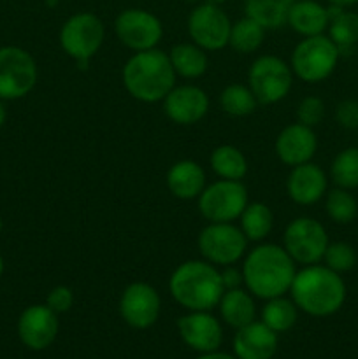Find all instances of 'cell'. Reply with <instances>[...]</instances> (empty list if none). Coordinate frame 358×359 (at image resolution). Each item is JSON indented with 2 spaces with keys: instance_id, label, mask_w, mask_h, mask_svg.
<instances>
[{
  "instance_id": "obj_28",
  "label": "cell",
  "mask_w": 358,
  "mask_h": 359,
  "mask_svg": "<svg viewBox=\"0 0 358 359\" xmlns=\"http://www.w3.org/2000/svg\"><path fill=\"white\" fill-rule=\"evenodd\" d=\"M241 230L249 242H262L272 231L274 214L265 203L249 202L241 214Z\"/></svg>"
},
{
  "instance_id": "obj_26",
  "label": "cell",
  "mask_w": 358,
  "mask_h": 359,
  "mask_svg": "<svg viewBox=\"0 0 358 359\" xmlns=\"http://www.w3.org/2000/svg\"><path fill=\"white\" fill-rule=\"evenodd\" d=\"M209 163L214 174L220 179L242 181L248 174V160H246V156L239 147L230 146V144L218 146L211 153Z\"/></svg>"
},
{
  "instance_id": "obj_18",
  "label": "cell",
  "mask_w": 358,
  "mask_h": 359,
  "mask_svg": "<svg viewBox=\"0 0 358 359\" xmlns=\"http://www.w3.org/2000/svg\"><path fill=\"white\" fill-rule=\"evenodd\" d=\"M274 147L281 163L291 168L312 160L318 149V139L312 128L300 123H291L281 130Z\"/></svg>"
},
{
  "instance_id": "obj_9",
  "label": "cell",
  "mask_w": 358,
  "mask_h": 359,
  "mask_svg": "<svg viewBox=\"0 0 358 359\" xmlns=\"http://www.w3.org/2000/svg\"><path fill=\"white\" fill-rule=\"evenodd\" d=\"M249 203L248 189L241 181H220L207 184L199 196V210L209 223H234Z\"/></svg>"
},
{
  "instance_id": "obj_8",
  "label": "cell",
  "mask_w": 358,
  "mask_h": 359,
  "mask_svg": "<svg viewBox=\"0 0 358 359\" xmlns=\"http://www.w3.org/2000/svg\"><path fill=\"white\" fill-rule=\"evenodd\" d=\"M39 69L34 56L20 46L0 48V100H20L37 84Z\"/></svg>"
},
{
  "instance_id": "obj_14",
  "label": "cell",
  "mask_w": 358,
  "mask_h": 359,
  "mask_svg": "<svg viewBox=\"0 0 358 359\" xmlns=\"http://www.w3.org/2000/svg\"><path fill=\"white\" fill-rule=\"evenodd\" d=\"M161 300L158 291L147 283H132L119 298V316L133 330H147L158 321Z\"/></svg>"
},
{
  "instance_id": "obj_15",
  "label": "cell",
  "mask_w": 358,
  "mask_h": 359,
  "mask_svg": "<svg viewBox=\"0 0 358 359\" xmlns=\"http://www.w3.org/2000/svg\"><path fill=\"white\" fill-rule=\"evenodd\" d=\"M58 314L48 305H30L18 319V337L32 351H44L58 337Z\"/></svg>"
},
{
  "instance_id": "obj_20",
  "label": "cell",
  "mask_w": 358,
  "mask_h": 359,
  "mask_svg": "<svg viewBox=\"0 0 358 359\" xmlns=\"http://www.w3.org/2000/svg\"><path fill=\"white\" fill-rule=\"evenodd\" d=\"M234 356L237 359H272L277 353V333L262 321L235 330Z\"/></svg>"
},
{
  "instance_id": "obj_41",
  "label": "cell",
  "mask_w": 358,
  "mask_h": 359,
  "mask_svg": "<svg viewBox=\"0 0 358 359\" xmlns=\"http://www.w3.org/2000/svg\"><path fill=\"white\" fill-rule=\"evenodd\" d=\"M7 119V109H6V104H4V100H0V128L4 126V123H6Z\"/></svg>"
},
{
  "instance_id": "obj_4",
  "label": "cell",
  "mask_w": 358,
  "mask_h": 359,
  "mask_svg": "<svg viewBox=\"0 0 358 359\" xmlns=\"http://www.w3.org/2000/svg\"><path fill=\"white\" fill-rule=\"evenodd\" d=\"M168 291L175 304L186 311H213L220 304L225 287L218 266L206 259H188L172 272Z\"/></svg>"
},
{
  "instance_id": "obj_23",
  "label": "cell",
  "mask_w": 358,
  "mask_h": 359,
  "mask_svg": "<svg viewBox=\"0 0 358 359\" xmlns=\"http://www.w3.org/2000/svg\"><path fill=\"white\" fill-rule=\"evenodd\" d=\"M218 309H220V316L225 325L234 330H239L255 321V300H253V294L248 290H242V287L225 290L223 297L218 304Z\"/></svg>"
},
{
  "instance_id": "obj_27",
  "label": "cell",
  "mask_w": 358,
  "mask_h": 359,
  "mask_svg": "<svg viewBox=\"0 0 358 359\" xmlns=\"http://www.w3.org/2000/svg\"><path fill=\"white\" fill-rule=\"evenodd\" d=\"M329 37L336 42L339 53L350 51L358 42V14L344 11L343 7H329Z\"/></svg>"
},
{
  "instance_id": "obj_29",
  "label": "cell",
  "mask_w": 358,
  "mask_h": 359,
  "mask_svg": "<svg viewBox=\"0 0 358 359\" xmlns=\"http://www.w3.org/2000/svg\"><path fill=\"white\" fill-rule=\"evenodd\" d=\"M262 323L269 326L272 332L284 333L295 326L298 319V309L291 298L276 297L265 300L262 309Z\"/></svg>"
},
{
  "instance_id": "obj_11",
  "label": "cell",
  "mask_w": 358,
  "mask_h": 359,
  "mask_svg": "<svg viewBox=\"0 0 358 359\" xmlns=\"http://www.w3.org/2000/svg\"><path fill=\"white\" fill-rule=\"evenodd\" d=\"M329 235L325 226L312 217H297L284 228L283 248L295 263L316 265L323 259L329 248Z\"/></svg>"
},
{
  "instance_id": "obj_16",
  "label": "cell",
  "mask_w": 358,
  "mask_h": 359,
  "mask_svg": "<svg viewBox=\"0 0 358 359\" xmlns=\"http://www.w3.org/2000/svg\"><path fill=\"white\" fill-rule=\"evenodd\" d=\"M178 332L183 342L200 354L218 351L223 342L221 323L209 311H190L178 319Z\"/></svg>"
},
{
  "instance_id": "obj_24",
  "label": "cell",
  "mask_w": 358,
  "mask_h": 359,
  "mask_svg": "<svg viewBox=\"0 0 358 359\" xmlns=\"http://www.w3.org/2000/svg\"><path fill=\"white\" fill-rule=\"evenodd\" d=\"M168 60H171L175 76L185 77V79H199L207 72V67H209L207 51L193 42L175 44L168 51Z\"/></svg>"
},
{
  "instance_id": "obj_12",
  "label": "cell",
  "mask_w": 358,
  "mask_h": 359,
  "mask_svg": "<svg viewBox=\"0 0 358 359\" xmlns=\"http://www.w3.org/2000/svg\"><path fill=\"white\" fill-rule=\"evenodd\" d=\"M114 34L125 48L132 51L154 49L164 37V25L146 9H125L116 16Z\"/></svg>"
},
{
  "instance_id": "obj_17",
  "label": "cell",
  "mask_w": 358,
  "mask_h": 359,
  "mask_svg": "<svg viewBox=\"0 0 358 359\" xmlns=\"http://www.w3.org/2000/svg\"><path fill=\"white\" fill-rule=\"evenodd\" d=\"M164 112L172 123L181 126L195 125L206 118L209 111V97L193 84L174 86L164 98Z\"/></svg>"
},
{
  "instance_id": "obj_31",
  "label": "cell",
  "mask_w": 358,
  "mask_h": 359,
  "mask_svg": "<svg viewBox=\"0 0 358 359\" xmlns=\"http://www.w3.org/2000/svg\"><path fill=\"white\" fill-rule=\"evenodd\" d=\"M220 105L225 114L232 118H244L256 111L258 100L244 84H228L220 93Z\"/></svg>"
},
{
  "instance_id": "obj_45",
  "label": "cell",
  "mask_w": 358,
  "mask_h": 359,
  "mask_svg": "<svg viewBox=\"0 0 358 359\" xmlns=\"http://www.w3.org/2000/svg\"><path fill=\"white\" fill-rule=\"evenodd\" d=\"M188 2H195V0H188Z\"/></svg>"
},
{
  "instance_id": "obj_19",
  "label": "cell",
  "mask_w": 358,
  "mask_h": 359,
  "mask_svg": "<svg viewBox=\"0 0 358 359\" xmlns=\"http://www.w3.org/2000/svg\"><path fill=\"white\" fill-rule=\"evenodd\" d=\"M326 174L312 161L291 167L286 177V193L297 205H312L326 193Z\"/></svg>"
},
{
  "instance_id": "obj_7",
  "label": "cell",
  "mask_w": 358,
  "mask_h": 359,
  "mask_svg": "<svg viewBox=\"0 0 358 359\" xmlns=\"http://www.w3.org/2000/svg\"><path fill=\"white\" fill-rule=\"evenodd\" d=\"M248 86L258 104H277L290 95L293 86L291 67L279 56H258L248 70Z\"/></svg>"
},
{
  "instance_id": "obj_42",
  "label": "cell",
  "mask_w": 358,
  "mask_h": 359,
  "mask_svg": "<svg viewBox=\"0 0 358 359\" xmlns=\"http://www.w3.org/2000/svg\"><path fill=\"white\" fill-rule=\"evenodd\" d=\"M206 2L214 4V6H221V4H225V2H227V0H206Z\"/></svg>"
},
{
  "instance_id": "obj_36",
  "label": "cell",
  "mask_w": 358,
  "mask_h": 359,
  "mask_svg": "<svg viewBox=\"0 0 358 359\" xmlns=\"http://www.w3.org/2000/svg\"><path fill=\"white\" fill-rule=\"evenodd\" d=\"M46 305L56 314L69 312L74 305V293L69 286H56L46 297Z\"/></svg>"
},
{
  "instance_id": "obj_3",
  "label": "cell",
  "mask_w": 358,
  "mask_h": 359,
  "mask_svg": "<svg viewBox=\"0 0 358 359\" xmlns=\"http://www.w3.org/2000/svg\"><path fill=\"white\" fill-rule=\"evenodd\" d=\"M175 77L168 53L158 48L130 56L121 72L123 86L130 97L144 104L164 100L175 86Z\"/></svg>"
},
{
  "instance_id": "obj_13",
  "label": "cell",
  "mask_w": 358,
  "mask_h": 359,
  "mask_svg": "<svg viewBox=\"0 0 358 359\" xmlns=\"http://www.w3.org/2000/svg\"><path fill=\"white\" fill-rule=\"evenodd\" d=\"M232 21L221 6L199 4L188 16V34L204 51H220L228 46Z\"/></svg>"
},
{
  "instance_id": "obj_6",
  "label": "cell",
  "mask_w": 358,
  "mask_h": 359,
  "mask_svg": "<svg viewBox=\"0 0 358 359\" xmlns=\"http://www.w3.org/2000/svg\"><path fill=\"white\" fill-rule=\"evenodd\" d=\"M105 27L93 13L72 14L60 28V46L67 56L76 60L79 69H88V63L102 48Z\"/></svg>"
},
{
  "instance_id": "obj_30",
  "label": "cell",
  "mask_w": 358,
  "mask_h": 359,
  "mask_svg": "<svg viewBox=\"0 0 358 359\" xmlns=\"http://www.w3.org/2000/svg\"><path fill=\"white\" fill-rule=\"evenodd\" d=\"M265 41V28L256 23L251 18L244 16L232 23L228 46L241 55H249L262 48Z\"/></svg>"
},
{
  "instance_id": "obj_35",
  "label": "cell",
  "mask_w": 358,
  "mask_h": 359,
  "mask_svg": "<svg viewBox=\"0 0 358 359\" xmlns=\"http://www.w3.org/2000/svg\"><path fill=\"white\" fill-rule=\"evenodd\" d=\"M325 118V104L319 97H305L297 105V123L314 128Z\"/></svg>"
},
{
  "instance_id": "obj_1",
  "label": "cell",
  "mask_w": 358,
  "mask_h": 359,
  "mask_svg": "<svg viewBox=\"0 0 358 359\" xmlns=\"http://www.w3.org/2000/svg\"><path fill=\"white\" fill-rule=\"evenodd\" d=\"M295 262L283 245L260 244L246 255L242 263L244 286L253 297L270 300L290 293L295 279Z\"/></svg>"
},
{
  "instance_id": "obj_34",
  "label": "cell",
  "mask_w": 358,
  "mask_h": 359,
  "mask_svg": "<svg viewBox=\"0 0 358 359\" xmlns=\"http://www.w3.org/2000/svg\"><path fill=\"white\" fill-rule=\"evenodd\" d=\"M323 262H325V266L337 273L350 272L357 265V252H354L353 245L347 242H333L326 248Z\"/></svg>"
},
{
  "instance_id": "obj_2",
  "label": "cell",
  "mask_w": 358,
  "mask_h": 359,
  "mask_svg": "<svg viewBox=\"0 0 358 359\" xmlns=\"http://www.w3.org/2000/svg\"><path fill=\"white\" fill-rule=\"evenodd\" d=\"M290 294L298 311L312 318H329L344 305L346 284L340 273L316 263L295 273Z\"/></svg>"
},
{
  "instance_id": "obj_39",
  "label": "cell",
  "mask_w": 358,
  "mask_h": 359,
  "mask_svg": "<svg viewBox=\"0 0 358 359\" xmlns=\"http://www.w3.org/2000/svg\"><path fill=\"white\" fill-rule=\"evenodd\" d=\"M197 359H237L234 354H227V353H220V351H213V353H206L202 356H199Z\"/></svg>"
},
{
  "instance_id": "obj_37",
  "label": "cell",
  "mask_w": 358,
  "mask_h": 359,
  "mask_svg": "<svg viewBox=\"0 0 358 359\" xmlns=\"http://www.w3.org/2000/svg\"><path fill=\"white\" fill-rule=\"evenodd\" d=\"M336 119L343 128H358V100H343L336 109Z\"/></svg>"
},
{
  "instance_id": "obj_5",
  "label": "cell",
  "mask_w": 358,
  "mask_h": 359,
  "mask_svg": "<svg viewBox=\"0 0 358 359\" xmlns=\"http://www.w3.org/2000/svg\"><path fill=\"white\" fill-rule=\"evenodd\" d=\"M339 56V48L326 35L304 37L291 51V72L304 83H321L333 72Z\"/></svg>"
},
{
  "instance_id": "obj_33",
  "label": "cell",
  "mask_w": 358,
  "mask_h": 359,
  "mask_svg": "<svg viewBox=\"0 0 358 359\" xmlns=\"http://www.w3.org/2000/svg\"><path fill=\"white\" fill-rule=\"evenodd\" d=\"M326 216L337 224H347L357 217L358 203L357 198L347 189L336 188L326 193L325 200Z\"/></svg>"
},
{
  "instance_id": "obj_10",
  "label": "cell",
  "mask_w": 358,
  "mask_h": 359,
  "mask_svg": "<svg viewBox=\"0 0 358 359\" xmlns=\"http://www.w3.org/2000/svg\"><path fill=\"white\" fill-rule=\"evenodd\" d=\"M248 242L234 223H207L197 238L199 252L214 266L235 265L246 255Z\"/></svg>"
},
{
  "instance_id": "obj_21",
  "label": "cell",
  "mask_w": 358,
  "mask_h": 359,
  "mask_svg": "<svg viewBox=\"0 0 358 359\" xmlns=\"http://www.w3.org/2000/svg\"><path fill=\"white\" fill-rule=\"evenodd\" d=\"M167 188L175 198L193 200L199 198L200 193L206 188V172L202 165L193 160L175 161L167 172Z\"/></svg>"
},
{
  "instance_id": "obj_25",
  "label": "cell",
  "mask_w": 358,
  "mask_h": 359,
  "mask_svg": "<svg viewBox=\"0 0 358 359\" xmlns=\"http://www.w3.org/2000/svg\"><path fill=\"white\" fill-rule=\"evenodd\" d=\"M293 2L295 0H244V13L265 30H276L286 25Z\"/></svg>"
},
{
  "instance_id": "obj_32",
  "label": "cell",
  "mask_w": 358,
  "mask_h": 359,
  "mask_svg": "<svg viewBox=\"0 0 358 359\" xmlns=\"http://www.w3.org/2000/svg\"><path fill=\"white\" fill-rule=\"evenodd\" d=\"M330 175L337 188H358V147H347L333 158Z\"/></svg>"
},
{
  "instance_id": "obj_22",
  "label": "cell",
  "mask_w": 358,
  "mask_h": 359,
  "mask_svg": "<svg viewBox=\"0 0 358 359\" xmlns=\"http://www.w3.org/2000/svg\"><path fill=\"white\" fill-rule=\"evenodd\" d=\"M329 7L321 6L316 0H295L288 13L286 25L302 37L321 35L329 28Z\"/></svg>"
},
{
  "instance_id": "obj_44",
  "label": "cell",
  "mask_w": 358,
  "mask_h": 359,
  "mask_svg": "<svg viewBox=\"0 0 358 359\" xmlns=\"http://www.w3.org/2000/svg\"><path fill=\"white\" fill-rule=\"evenodd\" d=\"M2 230H4V221L2 217H0V233H2Z\"/></svg>"
},
{
  "instance_id": "obj_38",
  "label": "cell",
  "mask_w": 358,
  "mask_h": 359,
  "mask_svg": "<svg viewBox=\"0 0 358 359\" xmlns=\"http://www.w3.org/2000/svg\"><path fill=\"white\" fill-rule=\"evenodd\" d=\"M221 269L223 270H220V276L225 290H235V287H241L244 284L242 269H237L235 265H227L221 266Z\"/></svg>"
},
{
  "instance_id": "obj_40",
  "label": "cell",
  "mask_w": 358,
  "mask_h": 359,
  "mask_svg": "<svg viewBox=\"0 0 358 359\" xmlns=\"http://www.w3.org/2000/svg\"><path fill=\"white\" fill-rule=\"evenodd\" d=\"M330 6H337V7H350V6H354V4H358V0H329Z\"/></svg>"
},
{
  "instance_id": "obj_43",
  "label": "cell",
  "mask_w": 358,
  "mask_h": 359,
  "mask_svg": "<svg viewBox=\"0 0 358 359\" xmlns=\"http://www.w3.org/2000/svg\"><path fill=\"white\" fill-rule=\"evenodd\" d=\"M4 269H6V265H4V258H2V256H0V277H2Z\"/></svg>"
}]
</instances>
